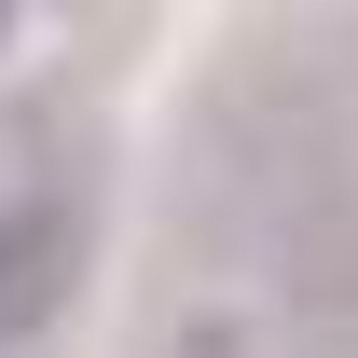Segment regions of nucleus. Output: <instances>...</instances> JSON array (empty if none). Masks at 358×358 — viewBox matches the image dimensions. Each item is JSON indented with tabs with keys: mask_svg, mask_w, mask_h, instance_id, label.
Wrapping results in <instances>:
<instances>
[{
	"mask_svg": "<svg viewBox=\"0 0 358 358\" xmlns=\"http://www.w3.org/2000/svg\"><path fill=\"white\" fill-rule=\"evenodd\" d=\"M179 358H221V345H179Z\"/></svg>",
	"mask_w": 358,
	"mask_h": 358,
	"instance_id": "obj_2",
	"label": "nucleus"
},
{
	"mask_svg": "<svg viewBox=\"0 0 358 358\" xmlns=\"http://www.w3.org/2000/svg\"><path fill=\"white\" fill-rule=\"evenodd\" d=\"M55 275H69V221L55 207H0V331L55 317Z\"/></svg>",
	"mask_w": 358,
	"mask_h": 358,
	"instance_id": "obj_1",
	"label": "nucleus"
}]
</instances>
